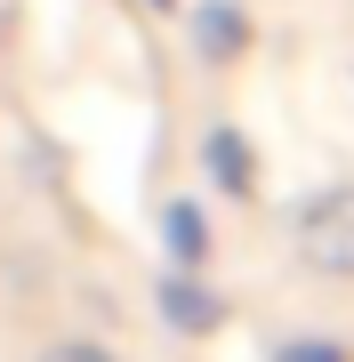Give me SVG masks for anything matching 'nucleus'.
<instances>
[{
  "label": "nucleus",
  "instance_id": "obj_2",
  "mask_svg": "<svg viewBox=\"0 0 354 362\" xmlns=\"http://www.w3.org/2000/svg\"><path fill=\"white\" fill-rule=\"evenodd\" d=\"M0 33H8V0H0Z\"/></svg>",
  "mask_w": 354,
  "mask_h": 362
},
{
  "label": "nucleus",
  "instance_id": "obj_1",
  "mask_svg": "<svg viewBox=\"0 0 354 362\" xmlns=\"http://www.w3.org/2000/svg\"><path fill=\"white\" fill-rule=\"evenodd\" d=\"M40 362H105V354H89V346H57V354H40Z\"/></svg>",
  "mask_w": 354,
  "mask_h": 362
}]
</instances>
